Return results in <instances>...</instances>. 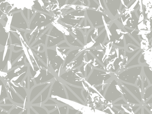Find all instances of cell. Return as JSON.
I'll return each instance as SVG.
<instances>
[{"mask_svg": "<svg viewBox=\"0 0 152 114\" xmlns=\"http://www.w3.org/2000/svg\"><path fill=\"white\" fill-rule=\"evenodd\" d=\"M28 64L22 65L11 69L7 72L0 73V77L10 83L22 85L24 79L28 73Z\"/></svg>", "mask_w": 152, "mask_h": 114, "instance_id": "obj_1", "label": "cell"}, {"mask_svg": "<svg viewBox=\"0 0 152 114\" xmlns=\"http://www.w3.org/2000/svg\"><path fill=\"white\" fill-rule=\"evenodd\" d=\"M45 50L49 64L52 71L59 78L66 56L53 48H46Z\"/></svg>", "mask_w": 152, "mask_h": 114, "instance_id": "obj_2", "label": "cell"}, {"mask_svg": "<svg viewBox=\"0 0 152 114\" xmlns=\"http://www.w3.org/2000/svg\"><path fill=\"white\" fill-rule=\"evenodd\" d=\"M59 78L63 82L75 86L83 87L84 89L88 87L85 82L86 80L81 74L78 68L63 72Z\"/></svg>", "mask_w": 152, "mask_h": 114, "instance_id": "obj_3", "label": "cell"}, {"mask_svg": "<svg viewBox=\"0 0 152 114\" xmlns=\"http://www.w3.org/2000/svg\"><path fill=\"white\" fill-rule=\"evenodd\" d=\"M28 73L34 81L36 85L50 81L56 76L50 70L32 65H29Z\"/></svg>", "mask_w": 152, "mask_h": 114, "instance_id": "obj_4", "label": "cell"}, {"mask_svg": "<svg viewBox=\"0 0 152 114\" xmlns=\"http://www.w3.org/2000/svg\"><path fill=\"white\" fill-rule=\"evenodd\" d=\"M85 8L78 9L62 15L58 21L68 26L77 28L86 17Z\"/></svg>", "mask_w": 152, "mask_h": 114, "instance_id": "obj_5", "label": "cell"}, {"mask_svg": "<svg viewBox=\"0 0 152 114\" xmlns=\"http://www.w3.org/2000/svg\"><path fill=\"white\" fill-rule=\"evenodd\" d=\"M49 98L52 99L59 103L61 105L67 104L58 99L61 98L67 99L66 93L64 86V82L56 76L53 79L50 89Z\"/></svg>", "mask_w": 152, "mask_h": 114, "instance_id": "obj_6", "label": "cell"}, {"mask_svg": "<svg viewBox=\"0 0 152 114\" xmlns=\"http://www.w3.org/2000/svg\"><path fill=\"white\" fill-rule=\"evenodd\" d=\"M56 20L53 15L35 10V14L32 19L29 29L36 30L46 26Z\"/></svg>", "mask_w": 152, "mask_h": 114, "instance_id": "obj_7", "label": "cell"}, {"mask_svg": "<svg viewBox=\"0 0 152 114\" xmlns=\"http://www.w3.org/2000/svg\"><path fill=\"white\" fill-rule=\"evenodd\" d=\"M45 46L46 48H53L62 41H65L64 35L61 30L51 23Z\"/></svg>", "mask_w": 152, "mask_h": 114, "instance_id": "obj_8", "label": "cell"}, {"mask_svg": "<svg viewBox=\"0 0 152 114\" xmlns=\"http://www.w3.org/2000/svg\"><path fill=\"white\" fill-rule=\"evenodd\" d=\"M53 82L48 85L29 104L42 106L49 98L50 89Z\"/></svg>", "mask_w": 152, "mask_h": 114, "instance_id": "obj_9", "label": "cell"}, {"mask_svg": "<svg viewBox=\"0 0 152 114\" xmlns=\"http://www.w3.org/2000/svg\"><path fill=\"white\" fill-rule=\"evenodd\" d=\"M4 81L6 86L8 98L10 99L15 104L28 105L25 102L23 99L12 88L10 85L9 82L7 80Z\"/></svg>", "mask_w": 152, "mask_h": 114, "instance_id": "obj_10", "label": "cell"}, {"mask_svg": "<svg viewBox=\"0 0 152 114\" xmlns=\"http://www.w3.org/2000/svg\"><path fill=\"white\" fill-rule=\"evenodd\" d=\"M86 54V52L85 50L74 59L70 64L62 71V73L74 68H79L84 62L87 61Z\"/></svg>", "mask_w": 152, "mask_h": 114, "instance_id": "obj_11", "label": "cell"}, {"mask_svg": "<svg viewBox=\"0 0 152 114\" xmlns=\"http://www.w3.org/2000/svg\"><path fill=\"white\" fill-rule=\"evenodd\" d=\"M86 49L84 47L73 48L70 50L66 54V58L62 68V71L71 63L72 61L77 57L83 51Z\"/></svg>", "mask_w": 152, "mask_h": 114, "instance_id": "obj_12", "label": "cell"}, {"mask_svg": "<svg viewBox=\"0 0 152 114\" xmlns=\"http://www.w3.org/2000/svg\"><path fill=\"white\" fill-rule=\"evenodd\" d=\"M53 79L50 81L36 85L28 93L29 105L30 103L50 84L53 82Z\"/></svg>", "mask_w": 152, "mask_h": 114, "instance_id": "obj_13", "label": "cell"}, {"mask_svg": "<svg viewBox=\"0 0 152 114\" xmlns=\"http://www.w3.org/2000/svg\"><path fill=\"white\" fill-rule=\"evenodd\" d=\"M10 85L13 91L24 100L29 105L28 92L22 85L12 83L9 82Z\"/></svg>", "mask_w": 152, "mask_h": 114, "instance_id": "obj_14", "label": "cell"}, {"mask_svg": "<svg viewBox=\"0 0 152 114\" xmlns=\"http://www.w3.org/2000/svg\"><path fill=\"white\" fill-rule=\"evenodd\" d=\"M63 25L66 29L84 47L86 45V40L85 39V37L81 30L76 27Z\"/></svg>", "mask_w": 152, "mask_h": 114, "instance_id": "obj_15", "label": "cell"}, {"mask_svg": "<svg viewBox=\"0 0 152 114\" xmlns=\"http://www.w3.org/2000/svg\"><path fill=\"white\" fill-rule=\"evenodd\" d=\"M63 33L64 35L66 41L73 48L84 47L66 29V31H64Z\"/></svg>", "mask_w": 152, "mask_h": 114, "instance_id": "obj_16", "label": "cell"}, {"mask_svg": "<svg viewBox=\"0 0 152 114\" xmlns=\"http://www.w3.org/2000/svg\"><path fill=\"white\" fill-rule=\"evenodd\" d=\"M9 49L7 47L0 52V73L5 71L8 61L10 58V54L7 55Z\"/></svg>", "mask_w": 152, "mask_h": 114, "instance_id": "obj_17", "label": "cell"}, {"mask_svg": "<svg viewBox=\"0 0 152 114\" xmlns=\"http://www.w3.org/2000/svg\"><path fill=\"white\" fill-rule=\"evenodd\" d=\"M28 50L30 57L31 65L38 67L44 68L46 69L50 70L33 53L30 47L29 48V49H28Z\"/></svg>", "mask_w": 152, "mask_h": 114, "instance_id": "obj_18", "label": "cell"}, {"mask_svg": "<svg viewBox=\"0 0 152 114\" xmlns=\"http://www.w3.org/2000/svg\"><path fill=\"white\" fill-rule=\"evenodd\" d=\"M69 88L84 104L85 100L82 94V91L84 89L83 87L75 86L67 83H64Z\"/></svg>", "mask_w": 152, "mask_h": 114, "instance_id": "obj_19", "label": "cell"}, {"mask_svg": "<svg viewBox=\"0 0 152 114\" xmlns=\"http://www.w3.org/2000/svg\"><path fill=\"white\" fill-rule=\"evenodd\" d=\"M51 26L39 37L38 39L30 47V48H34L38 45L41 44L43 45L45 47L48 37Z\"/></svg>", "mask_w": 152, "mask_h": 114, "instance_id": "obj_20", "label": "cell"}, {"mask_svg": "<svg viewBox=\"0 0 152 114\" xmlns=\"http://www.w3.org/2000/svg\"><path fill=\"white\" fill-rule=\"evenodd\" d=\"M30 48L33 53L50 70L52 71L49 64L45 50L43 51L39 52L37 51L34 48Z\"/></svg>", "mask_w": 152, "mask_h": 114, "instance_id": "obj_21", "label": "cell"}, {"mask_svg": "<svg viewBox=\"0 0 152 114\" xmlns=\"http://www.w3.org/2000/svg\"><path fill=\"white\" fill-rule=\"evenodd\" d=\"M22 84L28 93L31 89L36 85L34 81L29 73L23 81Z\"/></svg>", "mask_w": 152, "mask_h": 114, "instance_id": "obj_22", "label": "cell"}, {"mask_svg": "<svg viewBox=\"0 0 152 114\" xmlns=\"http://www.w3.org/2000/svg\"><path fill=\"white\" fill-rule=\"evenodd\" d=\"M86 61L78 68L80 73L82 76L86 80L89 76L90 73L92 71V67Z\"/></svg>", "mask_w": 152, "mask_h": 114, "instance_id": "obj_23", "label": "cell"}, {"mask_svg": "<svg viewBox=\"0 0 152 114\" xmlns=\"http://www.w3.org/2000/svg\"><path fill=\"white\" fill-rule=\"evenodd\" d=\"M64 86L66 91L67 99L74 101L81 104H84L80 99H79L64 83Z\"/></svg>", "mask_w": 152, "mask_h": 114, "instance_id": "obj_24", "label": "cell"}, {"mask_svg": "<svg viewBox=\"0 0 152 114\" xmlns=\"http://www.w3.org/2000/svg\"><path fill=\"white\" fill-rule=\"evenodd\" d=\"M7 98L8 96L4 81L0 77V102Z\"/></svg>", "mask_w": 152, "mask_h": 114, "instance_id": "obj_25", "label": "cell"}, {"mask_svg": "<svg viewBox=\"0 0 152 114\" xmlns=\"http://www.w3.org/2000/svg\"><path fill=\"white\" fill-rule=\"evenodd\" d=\"M89 22L86 17L84 18L78 25L77 28L81 30L84 34L85 37L87 34L89 28Z\"/></svg>", "mask_w": 152, "mask_h": 114, "instance_id": "obj_26", "label": "cell"}, {"mask_svg": "<svg viewBox=\"0 0 152 114\" xmlns=\"http://www.w3.org/2000/svg\"><path fill=\"white\" fill-rule=\"evenodd\" d=\"M69 106L67 104L61 105L55 109L49 112V114H67Z\"/></svg>", "mask_w": 152, "mask_h": 114, "instance_id": "obj_27", "label": "cell"}, {"mask_svg": "<svg viewBox=\"0 0 152 114\" xmlns=\"http://www.w3.org/2000/svg\"><path fill=\"white\" fill-rule=\"evenodd\" d=\"M34 4L32 7L34 10L38 12H44L47 14L53 15L51 12L46 9L44 7L41 5L37 0L34 1Z\"/></svg>", "mask_w": 152, "mask_h": 114, "instance_id": "obj_28", "label": "cell"}, {"mask_svg": "<svg viewBox=\"0 0 152 114\" xmlns=\"http://www.w3.org/2000/svg\"><path fill=\"white\" fill-rule=\"evenodd\" d=\"M29 106L34 110L37 114H49V112L42 106L39 105H30Z\"/></svg>", "mask_w": 152, "mask_h": 114, "instance_id": "obj_29", "label": "cell"}, {"mask_svg": "<svg viewBox=\"0 0 152 114\" xmlns=\"http://www.w3.org/2000/svg\"><path fill=\"white\" fill-rule=\"evenodd\" d=\"M28 106V105L16 104L10 111L9 113L12 114H20L22 111Z\"/></svg>", "mask_w": 152, "mask_h": 114, "instance_id": "obj_30", "label": "cell"}, {"mask_svg": "<svg viewBox=\"0 0 152 114\" xmlns=\"http://www.w3.org/2000/svg\"><path fill=\"white\" fill-rule=\"evenodd\" d=\"M26 57V55L24 53L20 57V58L17 59L18 60L12 64L11 69L19 66L22 65L27 64L25 61V59Z\"/></svg>", "mask_w": 152, "mask_h": 114, "instance_id": "obj_31", "label": "cell"}, {"mask_svg": "<svg viewBox=\"0 0 152 114\" xmlns=\"http://www.w3.org/2000/svg\"><path fill=\"white\" fill-rule=\"evenodd\" d=\"M53 48L60 53L65 54H66L70 50L74 48H58L56 46H55Z\"/></svg>", "mask_w": 152, "mask_h": 114, "instance_id": "obj_32", "label": "cell"}, {"mask_svg": "<svg viewBox=\"0 0 152 114\" xmlns=\"http://www.w3.org/2000/svg\"><path fill=\"white\" fill-rule=\"evenodd\" d=\"M60 105H42V106L45 107L49 113L55 109Z\"/></svg>", "mask_w": 152, "mask_h": 114, "instance_id": "obj_33", "label": "cell"}, {"mask_svg": "<svg viewBox=\"0 0 152 114\" xmlns=\"http://www.w3.org/2000/svg\"><path fill=\"white\" fill-rule=\"evenodd\" d=\"M60 104L59 103L55 100L50 98H48L43 103L42 105H56Z\"/></svg>", "mask_w": 152, "mask_h": 114, "instance_id": "obj_34", "label": "cell"}, {"mask_svg": "<svg viewBox=\"0 0 152 114\" xmlns=\"http://www.w3.org/2000/svg\"><path fill=\"white\" fill-rule=\"evenodd\" d=\"M15 104H16L14 105H0V107L6 112H9Z\"/></svg>", "mask_w": 152, "mask_h": 114, "instance_id": "obj_35", "label": "cell"}, {"mask_svg": "<svg viewBox=\"0 0 152 114\" xmlns=\"http://www.w3.org/2000/svg\"><path fill=\"white\" fill-rule=\"evenodd\" d=\"M15 104L9 98L4 99L0 102V105H14Z\"/></svg>", "mask_w": 152, "mask_h": 114, "instance_id": "obj_36", "label": "cell"}, {"mask_svg": "<svg viewBox=\"0 0 152 114\" xmlns=\"http://www.w3.org/2000/svg\"><path fill=\"white\" fill-rule=\"evenodd\" d=\"M76 0H67L65 8L63 10V13L64 12L69 8Z\"/></svg>", "mask_w": 152, "mask_h": 114, "instance_id": "obj_37", "label": "cell"}, {"mask_svg": "<svg viewBox=\"0 0 152 114\" xmlns=\"http://www.w3.org/2000/svg\"><path fill=\"white\" fill-rule=\"evenodd\" d=\"M32 48H34L38 51L42 52L45 50L46 48L44 45L41 44L38 45Z\"/></svg>", "mask_w": 152, "mask_h": 114, "instance_id": "obj_38", "label": "cell"}, {"mask_svg": "<svg viewBox=\"0 0 152 114\" xmlns=\"http://www.w3.org/2000/svg\"><path fill=\"white\" fill-rule=\"evenodd\" d=\"M78 110L74 108H72L69 107L67 114H76L78 113L77 112H79Z\"/></svg>", "mask_w": 152, "mask_h": 114, "instance_id": "obj_39", "label": "cell"}, {"mask_svg": "<svg viewBox=\"0 0 152 114\" xmlns=\"http://www.w3.org/2000/svg\"><path fill=\"white\" fill-rule=\"evenodd\" d=\"M28 113L30 114H37L34 110L29 106Z\"/></svg>", "mask_w": 152, "mask_h": 114, "instance_id": "obj_40", "label": "cell"}, {"mask_svg": "<svg viewBox=\"0 0 152 114\" xmlns=\"http://www.w3.org/2000/svg\"><path fill=\"white\" fill-rule=\"evenodd\" d=\"M7 113L8 114V113L4 111L3 109L0 107V113Z\"/></svg>", "mask_w": 152, "mask_h": 114, "instance_id": "obj_41", "label": "cell"}]
</instances>
